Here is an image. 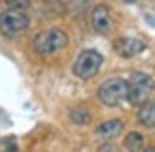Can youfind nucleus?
I'll use <instances>...</instances> for the list:
<instances>
[{
    "instance_id": "9b49d317",
    "label": "nucleus",
    "mask_w": 155,
    "mask_h": 152,
    "mask_svg": "<svg viewBox=\"0 0 155 152\" xmlns=\"http://www.w3.org/2000/svg\"><path fill=\"white\" fill-rule=\"evenodd\" d=\"M91 109H86V107H75V109H71V120L75 122V124H88L91 122Z\"/></svg>"
},
{
    "instance_id": "9d476101",
    "label": "nucleus",
    "mask_w": 155,
    "mask_h": 152,
    "mask_svg": "<svg viewBox=\"0 0 155 152\" xmlns=\"http://www.w3.org/2000/svg\"><path fill=\"white\" fill-rule=\"evenodd\" d=\"M125 148L129 152H140L144 148V137L140 135V133H129V135L125 137Z\"/></svg>"
},
{
    "instance_id": "1a4fd4ad",
    "label": "nucleus",
    "mask_w": 155,
    "mask_h": 152,
    "mask_svg": "<svg viewBox=\"0 0 155 152\" xmlns=\"http://www.w3.org/2000/svg\"><path fill=\"white\" fill-rule=\"evenodd\" d=\"M138 120H140L142 126H149V129L155 126V101H147V103L140 107Z\"/></svg>"
},
{
    "instance_id": "f03ea898",
    "label": "nucleus",
    "mask_w": 155,
    "mask_h": 152,
    "mask_svg": "<svg viewBox=\"0 0 155 152\" xmlns=\"http://www.w3.org/2000/svg\"><path fill=\"white\" fill-rule=\"evenodd\" d=\"M155 88V82L147 73H131L127 79V101L131 105H144Z\"/></svg>"
},
{
    "instance_id": "7ed1b4c3",
    "label": "nucleus",
    "mask_w": 155,
    "mask_h": 152,
    "mask_svg": "<svg viewBox=\"0 0 155 152\" xmlns=\"http://www.w3.org/2000/svg\"><path fill=\"white\" fill-rule=\"evenodd\" d=\"M97 97L99 101L108 107H116L123 101H127V79L123 77H112L108 82H104L97 90Z\"/></svg>"
},
{
    "instance_id": "423d86ee",
    "label": "nucleus",
    "mask_w": 155,
    "mask_h": 152,
    "mask_svg": "<svg viewBox=\"0 0 155 152\" xmlns=\"http://www.w3.org/2000/svg\"><path fill=\"white\" fill-rule=\"evenodd\" d=\"M91 26L97 34H110L112 28H114V17H112L110 9L104 7V5L95 7L93 13H91Z\"/></svg>"
},
{
    "instance_id": "ddd939ff",
    "label": "nucleus",
    "mask_w": 155,
    "mask_h": 152,
    "mask_svg": "<svg viewBox=\"0 0 155 152\" xmlns=\"http://www.w3.org/2000/svg\"><path fill=\"white\" fill-rule=\"evenodd\" d=\"M17 148H15V139L13 137H9L7 139V148H5V152H15Z\"/></svg>"
},
{
    "instance_id": "4468645a",
    "label": "nucleus",
    "mask_w": 155,
    "mask_h": 152,
    "mask_svg": "<svg viewBox=\"0 0 155 152\" xmlns=\"http://www.w3.org/2000/svg\"><path fill=\"white\" fill-rule=\"evenodd\" d=\"M101 152H114V148H112V146H108V148H101Z\"/></svg>"
},
{
    "instance_id": "2eb2a0df",
    "label": "nucleus",
    "mask_w": 155,
    "mask_h": 152,
    "mask_svg": "<svg viewBox=\"0 0 155 152\" xmlns=\"http://www.w3.org/2000/svg\"><path fill=\"white\" fill-rule=\"evenodd\" d=\"M144 152H155V148H147V150H144Z\"/></svg>"
},
{
    "instance_id": "f8f14e48",
    "label": "nucleus",
    "mask_w": 155,
    "mask_h": 152,
    "mask_svg": "<svg viewBox=\"0 0 155 152\" xmlns=\"http://www.w3.org/2000/svg\"><path fill=\"white\" fill-rule=\"evenodd\" d=\"M5 2H7V7H11L15 11H24L30 7V0H5Z\"/></svg>"
},
{
    "instance_id": "20e7f679",
    "label": "nucleus",
    "mask_w": 155,
    "mask_h": 152,
    "mask_svg": "<svg viewBox=\"0 0 155 152\" xmlns=\"http://www.w3.org/2000/svg\"><path fill=\"white\" fill-rule=\"evenodd\" d=\"M30 26V20L24 11H15V9H9V11H2L0 13V32L9 39L13 36H19L24 34Z\"/></svg>"
},
{
    "instance_id": "f257e3e1",
    "label": "nucleus",
    "mask_w": 155,
    "mask_h": 152,
    "mask_svg": "<svg viewBox=\"0 0 155 152\" xmlns=\"http://www.w3.org/2000/svg\"><path fill=\"white\" fill-rule=\"evenodd\" d=\"M67 43H69V36H67V32L61 30V28L45 30V32H41V34H37L35 41H32L35 51L41 54V56H54V54H58L61 49H65Z\"/></svg>"
},
{
    "instance_id": "0eeeda50",
    "label": "nucleus",
    "mask_w": 155,
    "mask_h": 152,
    "mask_svg": "<svg viewBox=\"0 0 155 152\" xmlns=\"http://www.w3.org/2000/svg\"><path fill=\"white\" fill-rule=\"evenodd\" d=\"M144 41L140 39H134V36H123V39H116L114 41V49L119 56H123V58H134V56H138L144 51Z\"/></svg>"
},
{
    "instance_id": "6e6552de",
    "label": "nucleus",
    "mask_w": 155,
    "mask_h": 152,
    "mask_svg": "<svg viewBox=\"0 0 155 152\" xmlns=\"http://www.w3.org/2000/svg\"><path fill=\"white\" fill-rule=\"evenodd\" d=\"M97 133H99L101 137H106V139H112V137H116V135L123 133V122L121 120H108V122L99 124Z\"/></svg>"
},
{
    "instance_id": "39448f33",
    "label": "nucleus",
    "mask_w": 155,
    "mask_h": 152,
    "mask_svg": "<svg viewBox=\"0 0 155 152\" xmlns=\"http://www.w3.org/2000/svg\"><path fill=\"white\" fill-rule=\"evenodd\" d=\"M101 54L99 51H95V49H84L80 51V56L75 58L73 62V73H75V77H80V79H91L97 75V71L101 69Z\"/></svg>"
},
{
    "instance_id": "dca6fc26",
    "label": "nucleus",
    "mask_w": 155,
    "mask_h": 152,
    "mask_svg": "<svg viewBox=\"0 0 155 152\" xmlns=\"http://www.w3.org/2000/svg\"><path fill=\"white\" fill-rule=\"evenodd\" d=\"M125 2H134V0H125Z\"/></svg>"
}]
</instances>
